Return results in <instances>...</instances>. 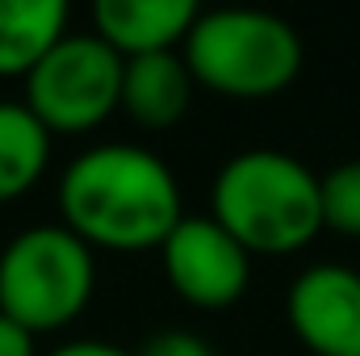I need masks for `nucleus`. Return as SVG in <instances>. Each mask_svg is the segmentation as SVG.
<instances>
[{"instance_id":"1","label":"nucleus","mask_w":360,"mask_h":356,"mask_svg":"<svg viewBox=\"0 0 360 356\" xmlns=\"http://www.w3.org/2000/svg\"><path fill=\"white\" fill-rule=\"evenodd\" d=\"M63 227L92 252L164 248L180 218L176 172L147 147L96 143L59 177Z\"/></svg>"},{"instance_id":"2","label":"nucleus","mask_w":360,"mask_h":356,"mask_svg":"<svg viewBox=\"0 0 360 356\" xmlns=\"http://www.w3.org/2000/svg\"><path fill=\"white\" fill-rule=\"evenodd\" d=\"M210 201V218L252 256L302 252L323 231L319 177L285 151L256 147L231 155L214 177Z\"/></svg>"},{"instance_id":"3","label":"nucleus","mask_w":360,"mask_h":356,"mask_svg":"<svg viewBox=\"0 0 360 356\" xmlns=\"http://www.w3.org/2000/svg\"><path fill=\"white\" fill-rule=\"evenodd\" d=\"M180 46H184L180 59L193 84L218 92V96H231V101L276 96L302 72L297 30L260 8L197 13Z\"/></svg>"},{"instance_id":"4","label":"nucleus","mask_w":360,"mask_h":356,"mask_svg":"<svg viewBox=\"0 0 360 356\" xmlns=\"http://www.w3.org/2000/svg\"><path fill=\"white\" fill-rule=\"evenodd\" d=\"M96 260L63 222L17 231L0 248V314L30 336L72 327L92 302Z\"/></svg>"},{"instance_id":"5","label":"nucleus","mask_w":360,"mask_h":356,"mask_svg":"<svg viewBox=\"0 0 360 356\" xmlns=\"http://www.w3.org/2000/svg\"><path fill=\"white\" fill-rule=\"evenodd\" d=\"M122 68L96 34H63L42 63L25 76V109L46 126V134H89L122 105Z\"/></svg>"},{"instance_id":"6","label":"nucleus","mask_w":360,"mask_h":356,"mask_svg":"<svg viewBox=\"0 0 360 356\" xmlns=\"http://www.w3.org/2000/svg\"><path fill=\"white\" fill-rule=\"evenodd\" d=\"M160 252L168 285L197 310H226L248 293L252 252L214 218H180Z\"/></svg>"},{"instance_id":"7","label":"nucleus","mask_w":360,"mask_h":356,"mask_svg":"<svg viewBox=\"0 0 360 356\" xmlns=\"http://www.w3.org/2000/svg\"><path fill=\"white\" fill-rule=\"evenodd\" d=\"M302 348L314 356H360V272L348 265L306 268L285 298Z\"/></svg>"},{"instance_id":"8","label":"nucleus","mask_w":360,"mask_h":356,"mask_svg":"<svg viewBox=\"0 0 360 356\" xmlns=\"http://www.w3.org/2000/svg\"><path fill=\"white\" fill-rule=\"evenodd\" d=\"M197 21L193 0H96L92 34L122 59L176 51Z\"/></svg>"},{"instance_id":"9","label":"nucleus","mask_w":360,"mask_h":356,"mask_svg":"<svg viewBox=\"0 0 360 356\" xmlns=\"http://www.w3.org/2000/svg\"><path fill=\"white\" fill-rule=\"evenodd\" d=\"M193 101V76L176 51L139 55L122 68V105L143 130H168L188 113Z\"/></svg>"},{"instance_id":"10","label":"nucleus","mask_w":360,"mask_h":356,"mask_svg":"<svg viewBox=\"0 0 360 356\" xmlns=\"http://www.w3.org/2000/svg\"><path fill=\"white\" fill-rule=\"evenodd\" d=\"M63 0H0V80H25L68 34Z\"/></svg>"},{"instance_id":"11","label":"nucleus","mask_w":360,"mask_h":356,"mask_svg":"<svg viewBox=\"0 0 360 356\" xmlns=\"http://www.w3.org/2000/svg\"><path fill=\"white\" fill-rule=\"evenodd\" d=\"M51 168V134L21 105L0 101V205L25 197Z\"/></svg>"},{"instance_id":"12","label":"nucleus","mask_w":360,"mask_h":356,"mask_svg":"<svg viewBox=\"0 0 360 356\" xmlns=\"http://www.w3.org/2000/svg\"><path fill=\"white\" fill-rule=\"evenodd\" d=\"M319 201H323V227L360 239V160H348L327 177H319Z\"/></svg>"},{"instance_id":"13","label":"nucleus","mask_w":360,"mask_h":356,"mask_svg":"<svg viewBox=\"0 0 360 356\" xmlns=\"http://www.w3.org/2000/svg\"><path fill=\"white\" fill-rule=\"evenodd\" d=\"M139 356H214L205 340H197L193 331H160L143 344Z\"/></svg>"},{"instance_id":"14","label":"nucleus","mask_w":360,"mask_h":356,"mask_svg":"<svg viewBox=\"0 0 360 356\" xmlns=\"http://www.w3.org/2000/svg\"><path fill=\"white\" fill-rule=\"evenodd\" d=\"M0 356H38V344L25 327H17L13 319L0 314Z\"/></svg>"},{"instance_id":"15","label":"nucleus","mask_w":360,"mask_h":356,"mask_svg":"<svg viewBox=\"0 0 360 356\" xmlns=\"http://www.w3.org/2000/svg\"><path fill=\"white\" fill-rule=\"evenodd\" d=\"M46 356H134L117 344H105V340H68L59 348H51Z\"/></svg>"}]
</instances>
